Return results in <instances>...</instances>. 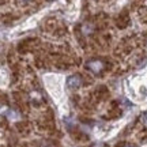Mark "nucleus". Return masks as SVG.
I'll return each mask as SVG.
<instances>
[{
	"mask_svg": "<svg viewBox=\"0 0 147 147\" xmlns=\"http://www.w3.org/2000/svg\"><path fill=\"white\" fill-rule=\"evenodd\" d=\"M82 83H83V82H82V78H80L79 75H72V76H69V78L67 79V84H68L69 89H78Z\"/></svg>",
	"mask_w": 147,
	"mask_h": 147,
	"instance_id": "f03ea898",
	"label": "nucleus"
},
{
	"mask_svg": "<svg viewBox=\"0 0 147 147\" xmlns=\"http://www.w3.org/2000/svg\"><path fill=\"white\" fill-rule=\"evenodd\" d=\"M142 123L144 124V125L147 127V113H144V115L142 116Z\"/></svg>",
	"mask_w": 147,
	"mask_h": 147,
	"instance_id": "20e7f679",
	"label": "nucleus"
},
{
	"mask_svg": "<svg viewBox=\"0 0 147 147\" xmlns=\"http://www.w3.org/2000/svg\"><path fill=\"white\" fill-rule=\"evenodd\" d=\"M124 147H134V146H131V144H127V146H124Z\"/></svg>",
	"mask_w": 147,
	"mask_h": 147,
	"instance_id": "39448f33",
	"label": "nucleus"
},
{
	"mask_svg": "<svg viewBox=\"0 0 147 147\" xmlns=\"http://www.w3.org/2000/svg\"><path fill=\"white\" fill-rule=\"evenodd\" d=\"M21 1H25V3H26V1H30V0H21Z\"/></svg>",
	"mask_w": 147,
	"mask_h": 147,
	"instance_id": "423d86ee",
	"label": "nucleus"
},
{
	"mask_svg": "<svg viewBox=\"0 0 147 147\" xmlns=\"http://www.w3.org/2000/svg\"><path fill=\"white\" fill-rule=\"evenodd\" d=\"M86 68L89 69V71H91L93 74H100V72H102V69L105 68V64H104L102 60L95 59V60H90V61H87Z\"/></svg>",
	"mask_w": 147,
	"mask_h": 147,
	"instance_id": "f257e3e1",
	"label": "nucleus"
},
{
	"mask_svg": "<svg viewBox=\"0 0 147 147\" xmlns=\"http://www.w3.org/2000/svg\"><path fill=\"white\" fill-rule=\"evenodd\" d=\"M32 100H37V102H40V101H42V98L38 93H32Z\"/></svg>",
	"mask_w": 147,
	"mask_h": 147,
	"instance_id": "7ed1b4c3",
	"label": "nucleus"
}]
</instances>
